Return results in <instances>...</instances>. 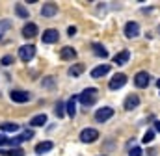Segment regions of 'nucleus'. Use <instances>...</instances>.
Listing matches in <instances>:
<instances>
[{
    "mask_svg": "<svg viewBox=\"0 0 160 156\" xmlns=\"http://www.w3.org/2000/svg\"><path fill=\"white\" fill-rule=\"evenodd\" d=\"M95 100H97V89L95 87H88L78 95V102L82 106H93Z\"/></svg>",
    "mask_w": 160,
    "mask_h": 156,
    "instance_id": "nucleus-1",
    "label": "nucleus"
},
{
    "mask_svg": "<svg viewBox=\"0 0 160 156\" xmlns=\"http://www.w3.org/2000/svg\"><path fill=\"white\" fill-rule=\"evenodd\" d=\"M125 84H127V75L118 73V75H114V76L110 78V82H108V87H110L112 91H118V89H121Z\"/></svg>",
    "mask_w": 160,
    "mask_h": 156,
    "instance_id": "nucleus-2",
    "label": "nucleus"
},
{
    "mask_svg": "<svg viewBox=\"0 0 160 156\" xmlns=\"http://www.w3.org/2000/svg\"><path fill=\"white\" fill-rule=\"evenodd\" d=\"M34 56H36V46L34 45H22L19 48V58L22 61H32Z\"/></svg>",
    "mask_w": 160,
    "mask_h": 156,
    "instance_id": "nucleus-3",
    "label": "nucleus"
},
{
    "mask_svg": "<svg viewBox=\"0 0 160 156\" xmlns=\"http://www.w3.org/2000/svg\"><path fill=\"white\" fill-rule=\"evenodd\" d=\"M123 32H125V37L127 39H134L138 34H140V24H138L136 21H128V22L125 24Z\"/></svg>",
    "mask_w": 160,
    "mask_h": 156,
    "instance_id": "nucleus-4",
    "label": "nucleus"
},
{
    "mask_svg": "<svg viewBox=\"0 0 160 156\" xmlns=\"http://www.w3.org/2000/svg\"><path fill=\"white\" fill-rule=\"evenodd\" d=\"M97 138H99V132L95 128H84L80 132V141L82 143H93V141H97Z\"/></svg>",
    "mask_w": 160,
    "mask_h": 156,
    "instance_id": "nucleus-5",
    "label": "nucleus"
},
{
    "mask_svg": "<svg viewBox=\"0 0 160 156\" xmlns=\"http://www.w3.org/2000/svg\"><path fill=\"white\" fill-rule=\"evenodd\" d=\"M9 97H11V100L17 102V104H22V102H28V100H30V93H28V91H22V89H13V91L9 93Z\"/></svg>",
    "mask_w": 160,
    "mask_h": 156,
    "instance_id": "nucleus-6",
    "label": "nucleus"
},
{
    "mask_svg": "<svg viewBox=\"0 0 160 156\" xmlns=\"http://www.w3.org/2000/svg\"><path fill=\"white\" fill-rule=\"evenodd\" d=\"M112 115H114V110H112L110 106H104V108H99V110L95 112V121H97V123H106Z\"/></svg>",
    "mask_w": 160,
    "mask_h": 156,
    "instance_id": "nucleus-7",
    "label": "nucleus"
},
{
    "mask_svg": "<svg viewBox=\"0 0 160 156\" xmlns=\"http://www.w3.org/2000/svg\"><path fill=\"white\" fill-rule=\"evenodd\" d=\"M149 80H151L149 73L140 71V73L134 76V85H136V87H140V89H143V87H147V85H149Z\"/></svg>",
    "mask_w": 160,
    "mask_h": 156,
    "instance_id": "nucleus-8",
    "label": "nucleus"
},
{
    "mask_svg": "<svg viewBox=\"0 0 160 156\" xmlns=\"http://www.w3.org/2000/svg\"><path fill=\"white\" fill-rule=\"evenodd\" d=\"M123 106H125V110H127V112H132V110H136V106H140V97H138L136 93H130V95L125 99Z\"/></svg>",
    "mask_w": 160,
    "mask_h": 156,
    "instance_id": "nucleus-9",
    "label": "nucleus"
},
{
    "mask_svg": "<svg viewBox=\"0 0 160 156\" xmlns=\"http://www.w3.org/2000/svg\"><path fill=\"white\" fill-rule=\"evenodd\" d=\"M60 37V34H58V30H54V28H48V30H45L43 32V36H41V41L45 43V45H50V43H56Z\"/></svg>",
    "mask_w": 160,
    "mask_h": 156,
    "instance_id": "nucleus-10",
    "label": "nucleus"
},
{
    "mask_svg": "<svg viewBox=\"0 0 160 156\" xmlns=\"http://www.w3.org/2000/svg\"><path fill=\"white\" fill-rule=\"evenodd\" d=\"M58 13V6L54 4V2H47L43 7H41V15L45 17V19H50V17H54Z\"/></svg>",
    "mask_w": 160,
    "mask_h": 156,
    "instance_id": "nucleus-11",
    "label": "nucleus"
},
{
    "mask_svg": "<svg viewBox=\"0 0 160 156\" xmlns=\"http://www.w3.org/2000/svg\"><path fill=\"white\" fill-rule=\"evenodd\" d=\"M38 36V24L36 22H26L24 26H22V37L26 39H32Z\"/></svg>",
    "mask_w": 160,
    "mask_h": 156,
    "instance_id": "nucleus-12",
    "label": "nucleus"
},
{
    "mask_svg": "<svg viewBox=\"0 0 160 156\" xmlns=\"http://www.w3.org/2000/svg\"><path fill=\"white\" fill-rule=\"evenodd\" d=\"M60 56H62L63 61H71V60H77V50L73 46H63L62 52H60Z\"/></svg>",
    "mask_w": 160,
    "mask_h": 156,
    "instance_id": "nucleus-13",
    "label": "nucleus"
},
{
    "mask_svg": "<svg viewBox=\"0 0 160 156\" xmlns=\"http://www.w3.org/2000/svg\"><path fill=\"white\" fill-rule=\"evenodd\" d=\"M52 147H54V143H52L50 139H45V141H41V143L36 145V149H34V151H36V154H45V153H48Z\"/></svg>",
    "mask_w": 160,
    "mask_h": 156,
    "instance_id": "nucleus-14",
    "label": "nucleus"
},
{
    "mask_svg": "<svg viewBox=\"0 0 160 156\" xmlns=\"http://www.w3.org/2000/svg\"><path fill=\"white\" fill-rule=\"evenodd\" d=\"M108 73H110V65L104 63V65H97V67L91 71V76L93 78H102V76H106Z\"/></svg>",
    "mask_w": 160,
    "mask_h": 156,
    "instance_id": "nucleus-15",
    "label": "nucleus"
},
{
    "mask_svg": "<svg viewBox=\"0 0 160 156\" xmlns=\"http://www.w3.org/2000/svg\"><path fill=\"white\" fill-rule=\"evenodd\" d=\"M128 60H130V52L125 48V50H121L119 54H116V58H114V63H116V65H125Z\"/></svg>",
    "mask_w": 160,
    "mask_h": 156,
    "instance_id": "nucleus-16",
    "label": "nucleus"
},
{
    "mask_svg": "<svg viewBox=\"0 0 160 156\" xmlns=\"http://www.w3.org/2000/svg\"><path fill=\"white\" fill-rule=\"evenodd\" d=\"M65 106H67V115L71 117V119H75L77 117V97H71Z\"/></svg>",
    "mask_w": 160,
    "mask_h": 156,
    "instance_id": "nucleus-17",
    "label": "nucleus"
},
{
    "mask_svg": "<svg viewBox=\"0 0 160 156\" xmlns=\"http://www.w3.org/2000/svg\"><path fill=\"white\" fill-rule=\"evenodd\" d=\"M91 50H93V54L99 56V58H108V50H106L101 43H93V45H91Z\"/></svg>",
    "mask_w": 160,
    "mask_h": 156,
    "instance_id": "nucleus-18",
    "label": "nucleus"
},
{
    "mask_svg": "<svg viewBox=\"0 0 160 156\" xmlns=\"http://www.w3.org/2000/svg\"><path fill=\"white\" fill-rule=\"evenodd\" d=\"M84 69H86V67H84L82 63H75V65H71V67H69L67 75H69V76H73V78H77V76H80V75L84 73Z\"/></svg>",
    "mask_w": 160,
    "mask_h": 156,
    "instance_id": "nucleus-19",
    "label": "nucleus"
},
{
    "mask_svg": "<svg viewBox=\"0 0 160 156\" xmlns=\"http://www.w3.org/2000/svg\"><path fill=\"white\" fill-rule=\"evenodd\" d=\"M0 154H4V156H24V151L21 149V147H13V149H0Z\"/></svg>",
    "mask_w": 160,
    "mask_h": 156,
    "instance_id": "nucleus-20",
    "label": "nucleus"
},
{
    "mask_svg": "<svg viewBox=\"0 0 160 156\" xmlns=\"http://www.w3.org/2000/svg\"><path fill=\"white\" fill-rule=\"evenodd\" d=\"M47 121H48V119H47V115H45V114L34 115V117H32V121H30V126H43Z\"/></svg>",
    "mask_w": 160,
    "mask_h": 156,
    "instance_id": "nucleus-21",
    "label": "nucleus"
},
{
    "mask_svg": "<svg viewBox=\"0 0 160 156\" xmlns=\"http://www.w3.org/2000/svg\"><path fill=\"white\" fill-rule=\"evenodd\" d=\"M19 128H21V126H19L17 123H2V124H0V130H2V132H17Z\"/></svg>",
    "mask_w": 160,
    "mask_h": 156,
    "instance_id": "nucleus-22",
    "label": "nucleus"
},
{
    "mask_svg": "<svg viewBox=\"0 0 160 156\" xmlns=\"http://www.w3.org/2000/svg\"><path fill=\"white\" fill-rule=\"evenodd\" d=\"M15 13H17V15H19L21 19H28V17H30L28 9H26V7H24L22 4H17V6H15Z\"/></svg>",
    "mask_w": 160,
    "mask_h": 156,
    "instance_id": "nucleus-23",
    "label": "nucleus"
},
{
    "mask_svg": "<svg viewBox=\"0 0 160 156\" xmlns=\"http://www.w3.org/2000/svg\"><path fill=\"white\" fill-rule=\"evenodd\" d=\"M153 139H155V130H147V132H145V136H143V139H142V141H143V143H151V141H153Z\"/></svg>",
    "mask_w": 160,
    "mask_h": 156,
    "instance_id": "nucleus-24",
    "label": "nucleus"
},
{
    "mask_svg": "<svg viewBox=\"0 0 160 156\" xmlns=\"http://www.w3.org/2000/svg\"><path fill=\"white\" fill-rule=\"evenodd\" d=\"M56 115L58 117L65 115V104H63V102H58V104H56Z\"/></svg>",
    "mask_w": 160,
    "mask_h": 156,
    "instance_id": "nucleus-25",
    "label": "nucleus"
},
{
    "mask_svg": "<svg viewBox=\"0 0 160 156\" xmlns=\"http://www.w3.org/2000/svg\"><path fill=\"white\" fill-rule=\"evenodd\" d=\"M34 138V130H24L22 134H21V139L22 141H28V139H32Z\"/></svg>",
    "mask_w": 160,
    "mask_h": 156,
    "instance_id": "nucleus-26",
    "label": "nucleus"
},
{
    "mask_svg": "<svg viewBox=\"0 0 160 156\" xmlns=\"http://www.w3.org/2000/svg\"><path fill=\"white\" fill-rule=\"evenodd\" d=\"M128 156H142V149L140 147H130L128 149Z\"/></svg>",
    "mask_w": 160,
    "mask_h": 156,
    "instance_id": "nucleus-27",
    "label": "nucleus"
},
{
    "mask_svg": "<svg viewBox=\"0 0 160 156\" xmlns=\"http://www.w3.org/2000/svg\"><path fill=\"white\" fill-rule=\"evenodd\" d=\"M8 143H9V145H13V147H19V145L22 143V139H21V136H17V138H11Z\"/></svg>",
    "mask_w": 160,
    "mask_h": 156,
    "instance_id": "nucleus-28",
    "label": "nucleus"
},
{
    "mask_svg": "<svg viewBox=\"0 0 160 156\" xmlns=\"http://www.w3.org/2000/svg\"><path fill=\"white\" fill-rule=\"evenodd\" d=\"M0 63H2V65H11V63H13V56H4V58L0 60Z\"/></svg>",
    "mask_w": 160,
    "mask_h": 156,
    "instance_id": "nucleus-29",
    "label": "nucleus"
},
{
    "mask_svg": "<svg viewBox=\"0 0 160 156\" xmlns=\"http://www.w3.org/2000/svg\"><path fill=\"white\" fill-rule=\"evenodd\" d=\"M11 28V21H0V32H4V30H9Z\"/></svg>",
    "mask_w": 160,
    "mask_h": 156,
    "instance_id": "nucleus-30",
    "label": "nucleus"
},
{
    "mask_svg": "<svg viewBox=\"0 0 160 156\" xmlns=\"http://www.w3.org/2000/svg\"><path fill=\"white\" fill-rule=\"evenodd\" d=\"M43 85H45V87H54V80H52V78H50V80L45 78V80H43Z\"/></svg>",
    "mask_w": 160,
    "mask_h": 156,
    "instance_id": "nucleus-31",
    "label": "nucleus"
},
{
    "mask_svg": "<svg viewBox=\"0 0 160 156\" xmlns=\"http://www.w3.org/2000/svg\"><path fill=\"white\" fill-rule=\"evenodd\" d=\"M67 34H69V36L73 37V36L77 34V28H75V26H69V30H67Z\"/></svg>",
    "mask_w": 160,
    "mask_h": 156,
    "instance_id": "nucleus-32",
    "label": "nucleus"
},
{
    "mask_svg": "<svg viewBox=\"0 0 160 156\" xmlns=\"http://www.w3.org/2000/svg\"><path fill=\"white\" fill-rule=\"evenodd\" d=\"M8 141H9V138H6V136L0 134V145H4V143H8Z\"/></svg>",
    "mask_w": 160,
    "mask_h": 156,
    "instance_id": "nucleus-33",
    "label": "nucleus"
},
{
    "mask_svg": "<svg viewBox=\"0 0 160 156\" xmlns=\"http://www.w3.org/2000/svg\"><path fill=\"white\" fill-rule=\"evenodd\" d=\"M155 130H158L160 132V121H155Z\"/></svg>",
    "mask_w": 160,
    "mask_h": 156,
    "instance_id": "nucleus-34",
    "label": "nucleus"
},
{
    "mask_svg": "<svg viewBox=\"0 0 160 156\" xmlns=\"http://www.w3.org/2000/svg\"><path fill=\"white\" fill-rule=\"evenodd\" d=\"M157 85H158V87H160V78H158V80H157Z\"/></svg>",
    "mask_w": 160,
    "mask_h": 156,
    "instance_id": "nucleus-35",
    "label": "nucleus"
},
{
    "mask_svg": "<svg viewBox=\"0 0 160 156\" xmlns=\"http://www.w3.org/2000/svg\"><path fill=\"white\" fill-rule=\"evenodd\" d=\"M158 34H160V24H158Z\"/></svg>",
    "mask_w": 160,
    "mask_h": 156,
    "instance_id": "nucleus-36",
    "label": "nucleus"
},
{
    "mask_svg": "<svg viewBox=\"0 0 160 156\" xmlns=\"http://www.w3.org/2000/svg\"><path fill=\"white\" fill-rule=\"evenodd\" d=\"M0 99H2V93H0Z\"/></svg>",
    "mask_w": 160,
    "mask_h": 156,
    "instance_id": "nucleus-37",
    "label": "nucleus"
}]
</instances>
